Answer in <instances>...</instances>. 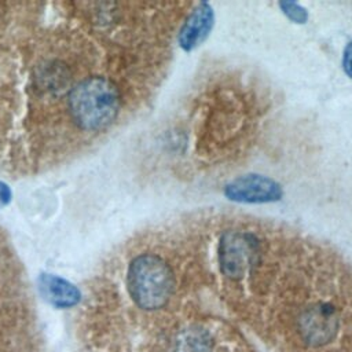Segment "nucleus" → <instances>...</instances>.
<instances>
[{
  "label": "nucleus",
  "instance_id": "f257e3e1",
  "mask_svg": "<svg viewBox=\"0 0 352 352\" xmlns=\"http://www.w3.org/2000/svg\"><path fill=\"white\" fill-rule=\"evenodd\" d=\"M126 287L139 308L153 311L169 301L175 279L169 265L161 257L143 253L136 256L128 267Z\"/></svg>",
  "mask_w": 352,
  "mask_h": 352
},
{
  "label": "nucleus",
  "instance_id": "f03ea898",
  "mask_svg": "<svg viewBox=\"0 0 352 352\" xmlns=\"http://www.w3.org/2000/svg\"><path fill=\"white\" fill-rule=\"evenodd\" d=\"M258 253L257 239L243 231H227L219 245V263L228 278H242Z\"/></svg>",
  "mask_w": 352,
  "mask_h": 352
},
{
  "label": "nucleus",
  "instance_id": "7ed1b4c3",
  "mask_svg": "<svg viewBox=\"0 0 352 352\" xmlns=\"http://www.w3.org/2000/svg\"><path fill=\"white\" fill-rule=\"evenodd\" d=\"M224 195L239 204H270L282 199L283 188L271 177L249 173L227 183Z\"/></svg>",
  "mask_w": 352,
  "mask_h": 352
},
{
  "label": "nucleus",
  "instance_id": "20e7f679",
  "mask_svg": "<svg viewBox=\"0 0 352 352\" xmlns=\"http://www.w3.org/2000/svg\"><path fill=\"white\" fill-rule=\"evenodd\" d=\"M338 329V316L333 305L320 302L304 311L300 318V331L305 342L318 346L331 341Z\"/></svg>",
  "mask_w": 352,
  "mask_h": 352
},
{
  "label": "nucleus",
  "instance_id": "39448f33",
  "mask_svg": "<svg viewBox=\"0 0 352 352\" xmlns=\"http://www.w3.org/2000/svg\"><path fill=\"white\" fill-rule=\"evenodd\" d=\"M214 25V12L208 3H199L182 25L179 33V45L184 51H192L201 45L212 32Z\"/></svg>",
  "mask_w": 352,
  "mask_h": 352
},
{
  "label": "nucleus",
  "instance_id": "423d86ee",
  "mask_svg": "<svg viewBox=\"0 0 352 352\" xmlns=\"http://www.w3.org/2000/svg\"><path fill=\"white\" fill-rule=\"evenodd\" d=\"M47 290L50 298H52L54 304L69 307L77 301V292L73 286H69L60 280L51 279L47 283Z\"/></svg>",
  "mask_w": 352,
  "mask_h": 352
},
{
  "label": "nucleus",
  "instance_id": "0eeeda50",
  "mask_svg": "<svg viewBox=\"0 0 352 352\" xmlns=\"http://www.w3.org/2000/svg\"><path fill=\"white\" fill-rule=\"evenodd\" d=\"M279 8L286 18L294 23H305L308 21V11L296 1H280Z\"/></svg>",
  "mask_w": 352,
  "mask_h": 352
},
{
  "label": "nucleus",
  "instance_id": "6e6552de",
  "mask_svg": "<svg viewBox=\"0 0 352 352\" xmlns=\"http://www.w3.org/2000/svg\"><path fill=\"white\" fill-rule=\"evenodd\" d=\"M342 67H344L345 74L352 78V41H349V43L346 44V47L344 48Z\"/></svg>",
  "mask_w": 352,
  "mask_h": 352
}]
</instances>
